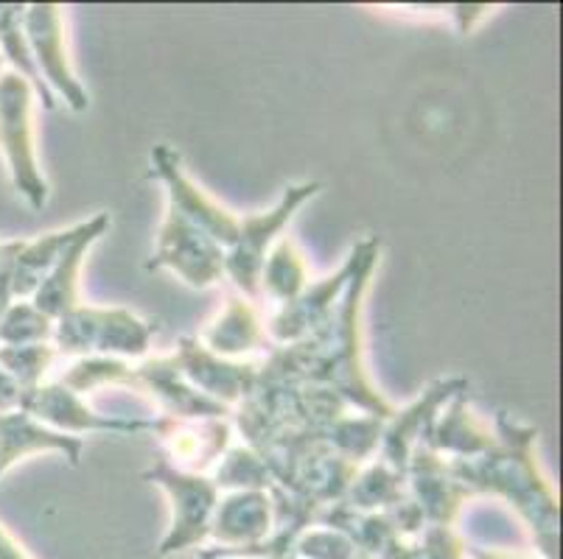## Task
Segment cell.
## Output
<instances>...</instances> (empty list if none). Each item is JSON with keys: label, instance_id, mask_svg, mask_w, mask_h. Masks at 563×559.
<instances>
[{"label": "cell", "instance_id": "1", "mask_svg": "<svg viewBox=\"0 0 563 559\" xmlns=\"http://www.w3.org/2000/svg\"><path fill=\"white\" fill-rule=\"evenodd\" d=\"M496 443L474 459H452L449 470L463 481L474 495L490 492L508 501L527 523L532 540L544 559H558L561 548V506L550 481L541 476L539 461L532 456L536 428L519 425L508 412L496 414Z\"/></svg>", "mask_w": 563, "mask_h": 559}, {"label": "cell", "instance_id": "2", "mask_svg": "<svg viewBox=\"0 0 563 559\" xmlns=\"http://www.w3.org/2000/svg\"><path fill=\"white\" fill-rule=\"evenodd\" d=\"M378 238H362L351 249V277L340 297V305L331 314V320L322 325L325 331V350H322L320 376L317 383L329 387L345 400L347 406L362 409V414L387 420L396 414V409L378 394L371 378L365 376L362 364V300H365L367 283H371L373 269L378 260Z\"/></svg>", "mask_w": 563, "mask_h": 559}, {"label": "cell", "instance_id": "3", "mask_svg": "<svg viewBox=\"0 0 563 559\" xmlns=\"http://www.w3.org/2000/svg\"><path fill=\"white\" fill-rule=\"evenodd\" d=\"M32 112V85L14 70L0 76V154L7 160L14 191L32 210H43L48 202V182L40 171Z\"/></svg>", "mask_w": 563, "mask_h": 559}, {"label": "cell", "instance_id": "4", "mask_svg": "<svg viewBox=\"0 0 563 559\" xmlns=\"http://www.w3.org/2000/svg\"><path fill=\"white\" fill-rule=\"evenodd\" d=\"M143 479L161 487L172 501V526L161 540L157 557H172L211 537V517L219 504V490L208 476L174 468L163 454L152 461L150 470H143Z\"/></svg>", "mask_w": 563, "mask_h": 559}, {"label": "cell", "instance_id": "5", "mask_svg": "<svg viewBox=\"0 0 563 559\" xmlns=\"http://www.w3.org/2000/svg\"><path fill=\"white\" fill-rule=\"evenodd\" d=\"M320 182L289 185V188H284V193H280V199L275 202L273 210L239 219V233H235L233 244L224 249V275H228L235 283V289H242L250 300L261 297V266H264L266 253L273 249L280 230L295 219V213H298L311 197L320 193Z\"/></svg>", "mask_w": 563, "mask_h": 559}, {"label": "cell", "instance_id": "6", "mask_svg": "<svg viewBox=\"0 0 563 559\" xmlns=\"http://www.w3.org/2000/svg\"><path fill=\"white\" fill-rule=\"evenodd\" d=\"M146 269H168L191 289H208L224 275V246L186 222L180 213L168 210Z\"/></svg>", "mask_w": 563, "mask_h": 559}, {"label": "cell", "instance_id": "7", "mask_svg": "<svg viewBox=\"0 0 563 559\" xmlns=\"http://www.w3.org/2000/svg\"><path fill=\"white\" fill-rule=\"evenodd\" d=\"M152 177L161 179L163 188H166L168 210L180 213L186 222H191L194 227L211 235L224 249L233 244L235 233H239V215L230 213L213 197H208L188 177L186 168H183V157L168 143H161V146L152 148Z\"/></svg>", "mask_w": 563, "mask_h": 559}, {"label": "cell", "instance_id": "8", "mask_svg": "<svg viewBox=\"0 0 563 559\" xmlns=\"http://www.w3.org/2000/svg\"><path fill=\"white\" fill-rule=\"evenodd\" d=\"M23 31L45 85L54 87L70 110L85 112L90 107V99H87V90L79 76L70 68L63 9L54 7V3H34V7L25 9Z\"/></svg>", "mask_w": 563, "mask_h": 559}, {"label": "cell", "instance_id": "9", "mask_svg": "<svg viewBox=\"0 0 563 559\" xmlns=\"http://www.w3.org/2000/svg\"><path fill=\"white\" fill-rule=\"evenodd\" d=\"M20 412L32 414L37 423L48 425V428L68 434V437H81V434H141V431H152L155 434V420H124L110 417V414H99L76 394L65 383H40L37 389L25 392L23 409Z\"/></svg>", "mask_w": 563, "mask_h": 559}, {"label": "cell", "instance_id": "10", "mask_svg": "<svg viewBox=\"0 0 563 559\" xmlns=\"http://www.w3.org/2000/svg\"><path fill=\"white\" fill-rule=\"evenodd\" d=\"M407 492L423 512L427 526H454L465 501L474 499V492L454 479L449 461L421 443L409 454Z\"/></svg>", "mask_w": 563, "mask_h": 559}, {"label": "cell", "instance_id": "11", "mask_svg": "<svg viewBox=\"0 0 563 559\" xmlns=\"http://www.w3.org/2000/svg\"><path fill=\"white\" fill-rule=\"evenodd\" d=\"M468 381L465 378H443V381H434L421 398L409 403L404 412L393 414L387 423H384L382 443H378V459L387 461L393 470L407 476V461L412 448L423 439V434L429 431V425L434 423V417L440 414V409L449 406L454 398L465 394Z\"/></svg>", "mask_w": 563, "mask_h": 559}, {"label": "cell", "instance_id": "12", "mask_svg": "<svg viewBox=\"0 0 563 559\" xmlns=\"http://www.w3.org/2000/svg\"><path fill=\"white\" fill-rule=\"evenodd\" d=\"M174 358H177L183 378L205 398L222 403L224 409L239 406L253 392L255 376H258V364L228 361V358L213 356L211 350L199 345V338H180Z\"/></svg>", "mask_w": 563, "mask_h": 559}, {"label": "cell", "instance_id": "13", "mask_svg": "<svg viewBox=\"0 0 563 559\" xmlns=\"http://www.w3.org/2000/svg\"><path fill=\"white\" fill-rule=\"evenodd\" d=\"M347 277H351V258L345 260V266L336 275H329L325 280H317V283L306 286L298 300L278 305V311L269 320L266 336L273 338L275 345H295V342H303L306 336L320 331L331 320L336 305H340Z\"/></svg>", "mask_w": 563, "mask_h": 559}, {"label": "cell", "instance_id": "14", "mask_svg": "<svg viewBox=\"0 0 563 559\" xmlns=\"http://www.w3.org/2000/svg\"><path fill=\"white\" fill-rule=\"evenodd\" d=\"M110 230V213H99L93 219L79 224V235L70 241V246L63 253V258L56 260L54 269L48 271L40 289L34 291L32 305L37 308L40 314H45L48 320H59L68 311H74L76 305H81L79 300V271L85 264L87 249L101 238V235Z\"/></svg>", "mask_w": 563, "mask_h": 559}, {"label": "cell", "instance_id": "15", "mask_svg": "<svg viewBox=\"0 0 563 559\" xmlns=\"http://www.w3.org/2000/svg\"><path fill=\"white\" fill-rule=\"evenodd\" d=\"M155 437L166 445L174 468L202 473L228 450L230 425L224 420L155 417Z\"/></svg>", "mask_w": 563, "mask_h": 559}, {"label": "cell", "instance_id": "16", "mask_svg": "<svg viewBox=\"0 0 563 559\" xmlns=\"http://www.w3.org/2000/svg\"><path fill=\"white\" fill-rule=\"evenodd\" d=\"M273 532V501L264 490L228 492L211 517V537L219 551L247 548Z\"/></svg>", "mask_w": 563, "mask_h": 559}, {"label": "cell", "instance_id": "17", "mask_svg": "<svg viewBox=\"0 0 563 559\" xmlns=\"http://www.w3.org/2000/svg\"><path fill=\"white\" fill-rule=\"evenodd\" d=\"M63 454L70 465H79L85 439L68 437L48 425L37 423L32 414L12 412L0 414V479L18 465L37 454Z\"/></svg>", "mask_w": 563, "mask_h": 559}, {"label": "cell", "instance_id": "18", "mask_svg": "<svg viewBox=\"0 0 563 559\" xmlns=\"http://www.w3.org/2000/svg\"><path fill=\"white\" fill-rule=\"evenodd\" d=\"M199 345L205 350H211L213 356L235 361V358L247 356V353L266 350L269 336H266V327L253 302L242 300V297H230L217 322H211L202 331Z\"/></svg>", "mask_w": 563, "mask_h": 559}, {"label": "cell", "instance_id": "19", "mask_svg": "<svg viewBox=\"0 0 563 559\" xmlns=\"http://www.w3.org/2000/svg\"><path fill=\"white\" fill-rule=\"evenodd\" d=\"M496 443V434L465 406L463 394L454 398L449 406L440 409L434 423L423 434L421 445L434 454H449L452 459H474L485 454Z\"/></svg>", "mask_w": 563, "mask_h": 559}, {"label": "cell", "instance_id": "20", "mask_svg": "<svg viewBox=\"0 0 563 559\" xmlns=\"http://www.w3.org/2000/svg\"><path fill=\"white\" fill-rule=\"evenodd\" d=\"M155 333V322L143 320L126 308H99L93 353L121 358V361H137V358H146Z\"/></svg>", "mask_w": 563, "mask_h": 559}, {"label": "cell", "instance_id": "21", "mask_svg": "<svg viewBox=\"0 0 563 559\" xmlns=\"http://www.w3.org/2000/svg\"><path fill=\"white\" fill-rule=\"evenodd\" d=\"M79 235V224L68 230H56V233L40 235L34 241H23L18 258H14V277H12V294L25 300L34 297L48 271L54 269L56 260L63 258V253L70 246V241Z\"/></svg>", "mask_w": 563, "mask_h": 559}, {"label": "cell", "instance_id": "22", "mask_svg": "<svg viewBox=\"0 0 563 559\" xmlns=\"http://www.w3.org/2000/svg\"><path fill=\"white\" fill-rule=\"evenodd\" d=\"M306 286H309V266H306L298 244L291 238H280L266 253L264 266H261L258 291L278 305H286V302L298 300Z\"/></svg>", "mask_w": 563, "mask_h": 559}, {"label": "cell", "instance_id": "23", "mask_svg": "<svg viewBox=\"0 0 563 559\" xmlns=\"http://www.w3.org/2000/svg\"><path fill=\"white\" fill-rule=\"evenodd\" d=\"M404 499H407V476L378 459L371 468L353 476L342 501L360 512H384Z\"/></svg>", "mask_w": 563, "mask_h": 559}, {"label": "cell", "instance_id": "24", "mask_svg": "<svg viewBox=\"0 0 563 559\" xmlns=\"http://www.w3.org/2000/svg\"><path fill=\"white\" fill-rule=\"evenodd\" d=\"M23 14L25 7H0V56L12 62L14 74L23 76L32 85V90L43 99L45 110H54V96H51L48 85H45L37 65H34L32 48L25 43Z\"/></svg>", "mask_w": 563, "mask_h": 559}, {"label": "cell", "instance_id": "25", "mask_svg": "<svg viewBox=\"0 0 563 559\" xmlns=\"http://www.w3.org/2000/svg\"><path fill=\"white\" fill-rule=\"evenodd\" d=\"M382 434L384 420L371 417V414H362V417L342 414V417H336L329 428L322 431V443L329 445L334 454H340L342 459L353 461L360 468V461L371 459L378 450Z\"/></svg>", "mask_w": 563, "mask_h": 559}, {"label": "cell", "instance_id": "26", "mask_svg": "<svg viewBox=\"0 0 563 559\" xmlns=\"http://www.w3.org/2000/svg\"><path fill=\"white\" fill-rule=\"evenodd\" d=\"M378 559H468L465 543L452 526H423L421 535L396 537Z\"/></svg>", "mask_w": 563, "mask_h": 559}, {"label": "cell", "instance_id": "27", "mask_svg": "<svg viewBox=\"0 0 563 559\" xmlns=\"http://www.w3.org/2000/svg\"><path fill=\"white\" fill-rule=\"evenodd\" d=\"M213 484L217 490L239 492V490H269L275 484L273 473L264 465L258 454L250 445H239V448L224 450L222 461H219L217 473H213Z\"/></svg>", "mask_w": 563, "mask_h": 559}, {"label": "cell", "instance_id": "28", "mask_svg": "<svg viewBox=\"0 0 563 559\" xmlns=\"http://www.w3.org/2000/svg\"><path fill=\"white\" fill-rule=\"evenodd\" d=\"M54 338V320L40 314L32 302H12L0 316V347L20 345H48Z\"/></svg>", "mask_w": 563, "mask_h": 559}, {"label": "cell", "instance_id": "29", "mask_svg": "<svg viewBox=\"0 0 563 559\" xmlns=\"http://www.w3.org/2000/svg\"><path fill=\"white\" fill-rule=\"evenodd\" d=\"M56 350L51 345H20V347H0V369H7L9 376L32 392L48 376L54 364Z\"/></svg>", "mask_w": 563, "mask_h": 559}, {"label": "cell", "instance_id": "30", "mask_svg": "<svg viewBox=\"0 0 563 559\" xmlns=\"http://www.w3.org/2000/svg\"><path fill=\"white\" fill-rule=\"evenodd\" d=\"M295 554H298V559H360V551L353 548V543L342 532L329 529V526L306 529L298 537Z\"/></svg>", "mask_w": 563, "mask_h": 559}, {"label": "cell", "instance_id": "31", "mask_svg": "<svg viewBox=\"0 0 563 559\" xmlns=\"http://www.w3.org/2000/svg\"><path fill=\"white\" fill-rule=\"evenodd\" d=\"M23 241H7L0 244V316L7 314L12 305V277H14V258H18Z\"/></svg>", "mask_w": 563, "mask_h": 559}, {"label": "cell", "instance_id": "32", "mask_svg": "<svg viewBox=\"0 0 563 559\" xmlns=\"http://www.w3.org/2000/svg\"><path fill=\"white\" fill-rule=\"evenodd\" d=\"M25 389L9 376L7 369H0V414H12L23 409Z\"/></svg>", "mask_w": 563, "mask_h": 559}, {"label": "cell", "instance_id": "33", "mask_svg": "<svg viewBox=\"0 0 563 559\" xmlns=\"http://www.w3.org/2000/svg\"><path fill=\"white\" fill-rule=\"evenodd\" d=\"M0 559H32L3 526H0Z\"/></svg>", "mask_w": 563, "mask_h": 559}, {"label": "cell", "instance_id": "34", "mask_svg": "<svg viewBox=\"0 0 563 559\" xmlns=\"http://www.w3.org/2000/svg\"><path fill=\"white\" fill-rule=\"evenodd\" d=\"M465 557L468 559H521V557H514V554L490 551V548H479V546H465Z\"/></svg>", "mask_w": 563, "mask_h": 559}, {"label": "cell", "instance_id": "35", "mask_svg": "<svg viewBox=\"0 0 563 559\" xmlns=\"http://www.w3.org/2000/svg\"><path fill=\"white\" fill-rule=\"evenodd\" d=\"M0 70H3V56H0Z\"/></svg>", "mask_w": 563, "mask_h": 559}]
</instances>
